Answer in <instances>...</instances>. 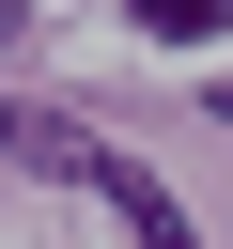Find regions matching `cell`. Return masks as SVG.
<instances>
[{"label":"cell","mask_w":233,"mask_h":249,"mask_svg":"<svg viewBox=\"0 0 233 249\" xmlns=\"http://www.w3.org/2000/svg\"><path fill=\"white\" fill-rule=\"evenodd\" d=\"M140 31H155V47H217V31H233V0H140Z\"/></svg>","instance_id":"obj_2"},{"label":"cell","mask_w":233,"mask_h":249,"mask_svg":"<svg viewBox=\"0 0 233 249\" xmlns=\"http://www.w3.org/2000/svg\"><path fill=\"white\" fill-rule=\"evenodd\" d=\"M217 124H233V78H217Z\"/></svg>","instance_id":"obj_3"},{"label":"cell","mask_w":233,"mask_h":249,"mask_svg":"<svg viewBox=\"0 0 233 249\" xmlns=\"http://www.w3.org/2000/svg\"><path fill=\"white\" fill-rule=\"evenodd\" d=\"M0 47H16V0H0Z\"/></svg>","instance_id":"obj_4"},{"label":"cell","mask_w":233,"mask_h":249,"mask_svg":"<svg viewBox=\"0 0 233 249\" xmlns=\"http://www.w3.org/2000/svg\"><path fill=\"white\" fill-rule=\"evenodd\" d=\"M93 187H109V202H124V233H140V249H202V233H186V218H171V187H155V171H140V156H109V171H93Z\"/></svg>","instance_id":"obj_1"}]
</instances>
